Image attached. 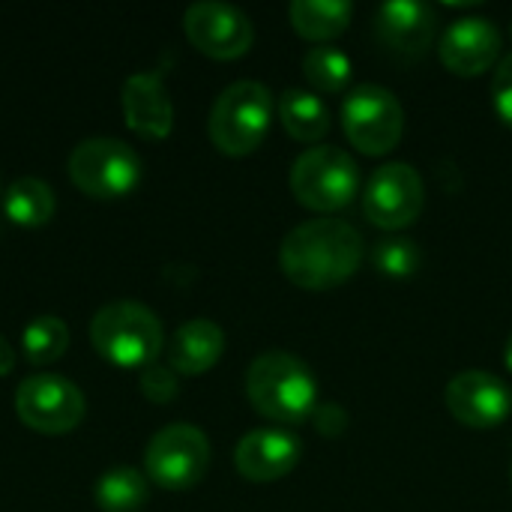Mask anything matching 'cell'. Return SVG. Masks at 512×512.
<instances>
[{
  "instance_id": "cell-1",
  "label": "cell",
  "mask_w": 512,
  "mask_h": 512,
  "mask_svg": "<svg viewBox=\"0 0 512 512\" xmlns=\"http://www.w3.org/2000/svg\"><path fill=\"white\" fill-rule=\"evenodd\" d=\"M366 258L363 234L333 216L309 219L291 228L279 246V267L285 279L303 291H330L348 282Z\"/></svg>"
},
{
  "instance_id": "cell-2",
  "label": "cell",
  "mask_w": 512,
  "mask_h": 512,
  "mask_svg": "<svg viewBox=\"0 0 512 512\" xmlns=\"http://www.w3.org/2000/svg\"><path fill=\"white\" fill-rule=\"evenodd\" d=\"M246 396L261 417L282 426L306 423L318 411L315 372L288 351H264L249 363Z\"/></svg>"
},
{
  "instance_id": "cell-3",
  "label": "cell",
  "mask_w": 512,
  "mask_h": 512,
  "mask_svg": "<svg viewBox=\"0 0 512 512\" xmlns=\"http://www.w3.org/2000/svg\"><path fill=\"white\" fill-rule=\"evenodd\" d=\"M93 348L114 366H150L156 363L165 333L162 321L141 300H111L90 318Z\"/></svg>"
},
{
  "instance_id": "cell-4",
  "label": "cell",
  "mask_w": 512,
  "mask_h": 512,
  "mask_svg": "<svg viewBox=\"0 0 512 512\" xmlns=\"http://www.w3.org/2000/svg\"><path fill=\"white\" fill-rule=\"evenodd\" d=\"M270 123H273L270 87L252 78H243V81L228 84L216 96L210 108L207 132L216 150L228 156H249L267 138Z\"/></svg>"
},
{
  "instance_id": "cell-5",
  "label": "cell",
  "mask_w": 512,
  "mask_h": 512,
  "mask_svg": "<svg viewBox=\"0 0 512 512\" xmlns=\"http://www.w3.org/2000/svg\"><path fill=\"white\" fill-rule=\"evenodd\" d=\"M291 195L312 213H339L360 192V168L342 147L318 144L300 153L288 174Z\"/></svg>"
},
{
  "instance_id": "cell-6",
  "label": "cell",
  "mask_w": 512,
  "mask_h": 512,
  "mask_svg": "<svg viewBox=\"0 0 512 512\" xmlns=\"http://www.w3.org/2000/svg\"><path fill=\"white\" fill-rule=\"evenodd\" d=\"M72 183L96 198H117L138 186L144 165L132 144L114 135H93L72 147L66 159Z\"/></svg>"
},
{
  "instance_id": "cell-7",
  "label": "cell",
  "mask_w": 512,
  "mask_h": 512,
  "mask_svg": "<svg viewBox=\"0 0 512 512\" xmlns=\"http://www.w3.org/2000/svg\"><path fill=\"white\" fill-rule=\"evenodd\" d=\"M342 132L363 156H387L405 132V111L393 90L360 84L342 102Z\"/></svg>"
},
{
  "instance_id": "cell-8",
  "label": "cell",
  "mask_w": 512,
  "mask_h": 512,
  "mask_svg": "<svg viewBox=\"0 0 512 512\" xmlns=\"http://www.w3.org/2000/svg\"><path fill=\"white\" fill-rule=\"evenodd\" d=\"M210 456V441L198 426L168 423L147 441L144 474L165 489H192L204 480Z\"/></svg>"
},
{
  "instance_id": "cell-9",
  "label": "cell",
  "mask_w": 512,
  "mask_h": 512,
  "mask_svg": "<svg viewBox=\"0 0 512 512\" xmlns=\"http://www.w3.org/2000/svg\"><path fill=\"white\" fill-rule=\"evenodd\" d=\"M426 189L408 162H384L363 189V213L381 231H405L423 213Z\"/></svg>"
},
{
  "instance_id": "cell-10",
  "label": "cell",
  "mask_w": 512,
  "mask_h": 512,
  "mask_svg": "<svg viewBox=\"0 0 512 512\" xmlns=\"http://www.w3.org/2000/svg\"><path fill=\"white\" fill-rule=\"evenodd\" d=\"M15 411L24 426L45 435H60L84 417V393L78 384L57 372L27 375L15 390Z\"/></svg>"
},
{
  "instance_id": "cell-11",
  "label": "cell",
  "mask_w": 512,
  "mask_h": 512,
  "mask_svg": "<svg viewBox=\"0 0 512 512\" xmlns=\"http://www.w3.org/2000/svg\"><path fill=\"white\" fill-rule=\"evenodd\" d=\"M183 30L189 42L216 60H234L243 57L252 48L255 27L252 18L225 0H198L183 12Z\"/></svg>"
},
{
  "instance_id": "cell-12",
  "label": "cell",
  "mask_w": 512,
  "mask_h": 512,
  "mask_svg": "<svg viewBox=\"0 0 512 512\" xmlns=\"http://www.w3.org/2000/svg\"><path fill=\"white\" fill-rule=\"evenodd\" d=\"M444 402L447 411L468 429L486 432L501 426L512 411V393L510 387L483 369H468L459 372L447 390H444Z\"/></svg>"
},
{
  "instance_id": "cell-13",
  "label": "cell",
  "mask_w": 512,
  "mask_h": 512,
  "mask_svg": "<svg viewBox=\"0 0 512 512\" xmlns=\"http://www.w3.org/2000/svg\"><path fill=\"white\" fill-rule=\"evenodd\" d=\"M300 438L279 426H261L246 432L234 447V468L249 483H276L288 477L300 462Z\"/></svg>"
},
{
  "instance_id": "cell-14",
  "label": "cell",
  "mask_w": 512,
  "mask_h": 512,
  "mask_svg": "<svg viewBox=\"0 0 512 512\" xmlns=\"http://www.w3.org/2000/svg\"><path fill=\"white\" fill-rule=\"evenodd\" d=\"M438 57L453 75L480 78L501 57V33L489 18H459L441 33Z\"/></svg>"
},
{
  "instance_id": "cell-15",
  "label": "cell",
  "mask_w": 512,
  "mask_h": 512,
  "mask_svg": "<svg viewBox=\"0 0 512 512\" xmlns=\"http://www.w3.org/2000/svg\"><path fill=\"white\" fill-rule=\"evenodd\" d=\"M120 105L129 129L144 138H165L174 126V102L159 69L132 72L123 81Z\"/></svg>"
},
{
  "instance_id": "cell-16",
  "label": "cell",
  "mask_w": 512,
  "mask_h": 512,
  "mask_svg": "<svg viewBox=\"0 0 512 512\" xmlns=\"http://www.w3.org/2000/svg\"><path fill=\"white\" fill-rule=\"evenodd\" d=\"M375 33L381 45L396 54H423L438 33V18L429 3L420 0H390L375 15Z\"/></svg>"
},
{
  "instance_id": "cell-17",
  "label": "cell",
  "mask_w": 512,
  "mask_h": 512,
  "mask_svg": "<svg viewBox=\"0 0 512 512\" xmlns=\"http://www.w3.org/2000/svg\"><path fill=\"white\" fill-rule=\"evenodd\" d=\"M222 351H225V333L210 318L183 321L165 345L168 366L183 375H201V372L213 369L219 363Z\"/></svg>"
},
{
  "instance_id": "cell-18",
  "label": "cell",
  "mask_w": 512,
  "mask_h": 512,
  "mask_svg": "<svg viewBox=\"0 0 512 512\" xmlns=\"http://www.w3.org/2000/svg\"><path fill=\"white\" fill-rule=\"evenodd\" d=\"M288 18L297 36L324 45L351 27L354 6L345 0H294L288 6Z\"/></svg>"
},
{
  "instance_id": "cell-19",
  "label": "cell",
  "mask_w": 512,
  "mask_h": 512,
  "mask_svg": "<svg viewBox=\"0 0 512 512\" xmlns=\"http://www.w3.org/2000/svg\"><path fill=\"white\" fill-rule=\"evenodd\" d=\"M276 111H279V120H282L285 132L291 138L303 141V144L318 147V141L327 138V132H330V111L321 102V96L312 93V90L288 87L279 96Z\"/></svg>"
},
{
  "instance_id": "cell-20",
  "label": "cell",
  "mask_w": 512,
  "mask_h": 512,
  "mask_svg": "<svg viewBox=\"0 0 512 512\" xmlns=\"http://www.w3.org/2000/svg\"><path fill=\"white\" fill-rule=\"evenodd\" d=\"M150 495V480L132 465H114L93 483V498L105 512H135Z\"/></svg>"
},
{
  "instance_id": "cell-21",
  "label": "cell",
  "mask_w": 512,
  "mask_h": 512,
  "mask_svg": "<svg viewBox=\"0 0 512 512\" xmlns=\"http://www.w3.org/2000/svg\"><path fill=\"white\" fill-rule=\"evenodd\" d=\"M3 213L15 225H45L54 216V189L39 177H18L3 192Z\"/></svg>"
},
{
  "instance_id": "cell-22",
  "label": "cell",
  "mask_w": 512,
  "mask_h": 512,
  "mask_svg": "<svg viewBox=\"0 0 512 512\" xmlns=\"http://www.w3.org/2000/svg\"><path fill=\"white\" fill-rule=\"evenodd\" d=\"M66 348H69V327L60 315L42 312L27 321V327L21 333V354L27 363H33V366L51 363V360L63 357Z\"/></svg>"
},
{
  "instance_id": "cell-23",
  "label": "cell",
  "mask_w": 512,
  "mask_h": 512,
  "mask_svg": "<svg viewBox=\"0 0 512 512\" xmlns=\"http://www.w3.org/2000/svg\"><path fill=\"white\" fill-rule=\"evenodd\" d=\"M303 75L318 93H342L351 84L354 66L345 51L336 45H318L303 57Z\"/></svg>"
},
{
  "instance_id": "cell-24",
  "label": "cell",
  "mask_w": 512,
  "mask_h": 512,
  "mask_svg": "<svg viewBox=\"0 0 512 512\" xmlns=\"http://www.w3.org/2000/svg\"><path fill=\"white\" fill-rule=\"evenodd\" d=\"M420 261H423L420 246L411 237H402V234L384 237L372 249L375 270L384 273V276H390V279H408V276H414L420 270Z\"/></svg>"
},
{
  "instance_id": "cell-25",
  "label": "cell",
  "mask_w": 512,
  "mask_h": 512,
  "mask_svg": "<svg viewBox=\"0 0 512 512\" xmlns=\"http://www.w3.org/2000/svg\"><path fill=\"white\" fill-rule=\"evenodd\" d=\"M492 108L498 120L512 129V54L501 57L492 75Z\"/></svg>"
},
{
  "instance_id": "cell-26",
  "label": "cell",
  "mask_w": 512,
  "mask_h": 512,
  "mask_svg": "<svg viewBox=\"0 0 512 512\" xmlns=\"http://www.w3.org/2000/svg\"><path fill=\"white\" fill-rule=\"evenodd\" d=\"M141 393L150 402H171L177 396V375L171 366L150 363L141 369Z\"/></svg>"
},
{
  "instance_id": "cell-27",
  "label": "cell",
  "mask_w": 512,
  "mask_h": 512,
  "mask_svg": "<svg viewBox=\"0 0 512 512\" xmlns=\"http://www.w3.org/2000/svg\"><path fill=\"white\" fill-rule=\"evenodd\" d=\"M312 420H315L318 432L327 435V438H339L348 429V414L339 405H318Z\"/></svg>"
},
{
  "instance_id": "cell-28",
  "label": "cell",
  "mask_w": 512,
  "mask_h": 512,
  "mask_svg": "<svg viewBox=\"0 0 512 512\" xmlns=\"http://www.w3.org/2000/svg\"><path fill=\"white\" fill-rule=\"evenodd\" d=\"M15 369V348L9 345V339L0 333V375L12 372Z\"/></svg>"
},
{
  "instance_id": "cell-29",
  "label": "cell",
  "mask_w": 512,
  "mask_h": 512,
  "mask_svg": "<svg viewBox=\"0 0 512 512\" xmlns=\"http://www.w3.org/2000/svg\"><path fill=\"white\" fill-rule=\"evenodd\" d=\"M504 363H507V369L512 372V333L510 339H507V345H504Z\"/></svg>"
},
{
  "instance_id": "cell-30",
  "label": "cell",
  "mask_w": 512,
  "mask_h": 512,
  "mask_svg": "<svg viewBox=\"0 0 512 512\" xmlns=\"http://www.w3.org/2000/svg\"><path fill=\"white\" fill-rule=\"evenodd\" d=\"M510 33H512V24H510Z\"/></svg>"
},
{
  "instance_id": "cell-31",
  "label": "cell",
  "mask_w": 512,
  "mask_h": 512,
  "mask_svg": "<svg viewBox=\"0 0 512 512\" xmlns=\"http://www.w3.org/2000/svg\"><path fill=\"white\" fill-rule=\"evenodd\" d=\"M510 480H512V471H510Z\"/></svg>"
}]
</instances>
